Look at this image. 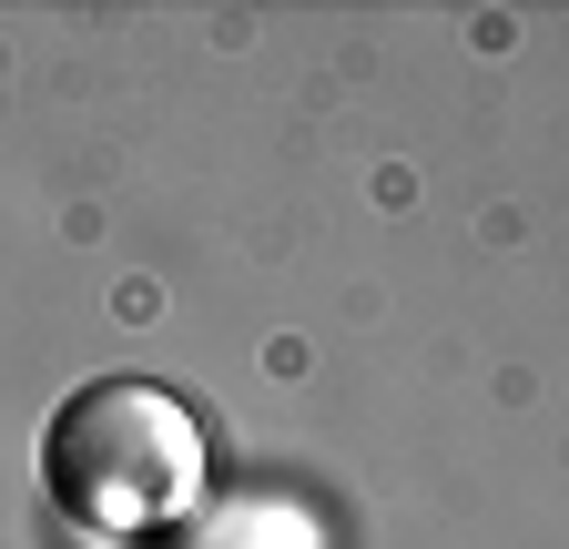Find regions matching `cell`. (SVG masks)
I'll use <instances>...</instances> for the list:
<instances>
[{
	"label": "cell",
	"mask_w": 569,
	"mask_h": 549,
	"mask_svg": "<svg viewBox=\"0 0 569 549\" xmlns=\"http://www.w3.org/2000/svg\"><path fill=\"white\" fill-rule=\"evenodd\" d=\"M41 478H51L61 519H82V529H102V539H142V529H163V519L193 499L203 438H193V418H183L163 387H142V377H92L82 397L51 407V428H41Z\"/></svg>",
	"instance_id": "6da1fadb"
}]
</instances>
